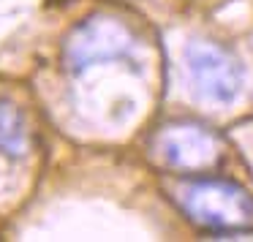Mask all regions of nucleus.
I'll return each mask as SVG.
<instances>
[{
  "label": "nucleus",
  "instance_id": "nucleus-1",
  "mask_svg": "<svg viewBox=\"0 0 253 242\" xmlns=\"http://www.w3.org/2000/svg\"><path fill=\"white\" fill-rule=\"evenodd\" d=\"M174 202L202 229H237L253 220V196L231 180H188L174 188Z\"/></svg>",
  "mask_w": 253,
  "mask_h": 242
},
{
  "label": "nucleus",
  "instance_id": "nucleus-2",
  "mask_svg": "<svg viewBox=\"0 0 253 242\" xmlns=\"http://www.w3.org/2000/svg\"><path fill=\"white\" fill-rule=\"evenodd\" d=\"M153 155L171 171H196L215 169L223 158V142L212 128L191 120L166 122L153 136Z\"/></svg>",
  "mask_w": 253,
  "mask_h": 242
},
{
  "label": "nucleus",
  "instance_id": "nucleus-3",
  "mask_svg": "<svg viewBox=\"0 0 253 242\" xmlns=\"http://www.w3.org/2000/svg\"><path fill=\"white\" fill-rule=\"evenodd\" d=\"M185 68L196 93L207 104L229 106L242 90V68L231 52L215 41L193 39L185 44Z\"/></svg>",
  "mask_w": 253,
  "mask_h": 242
},
{
  "label": "nucleus",
  "instance_id": "nucleus-4",
  "mask_svg": "<svg viewBox=\"0 0 253 242\" xmlns=\"http://www.w3.org/2000/svg\"><path fill=\"white\" fill-rule=\"evenodd\" d=\"M131 44L133 41L128 36V28L115 17H90L68 36L63 63L71 74H79L98 60L123 57L131 49Z\"/></svg>",
  "mask_w": 253,
  "mask_h": 242
},
{
  "label": "nucleus",
  "instance_id": "nucleus-5",
  "mask_svg": "<svg viewBox=\"0 0 253 242\" xmlns=\"http://www.w3.org/2000/svg\"><path fill=\"white\" fill-rule=\"evenodd\" d=\"M30 153L33 136L25 115L11 101H0V155L8 161H25Z\"/></svg>",
  "mask_w": 253,
  "mask_h": 242
}]
</instances>
